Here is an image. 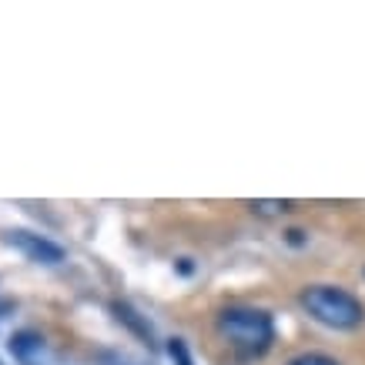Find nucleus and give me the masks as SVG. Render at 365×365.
<instances>
[{"mask_svg": "<svg viewBox=\"0 0 365 365\" xmlns=\"http://www.w3.org/2000/svg\"><path fill=\"white\" fill-rule=\"evenodd\" d=\"M218 332L228 339V345L238 355L255 359V355H265L272 349V342H275V322L262 309L232 305V309H222V315H218Z\"/></svg>", "mask_w": 365, "mask_h": 365, "instance_id": "1", "label": "nucleus"}, {"mask_svg": "<svg viewBox=\"0 0 365 365\" xmlns=\"http://www.w3.org/2000/svg\"><path fill=\"white\" fill-rule=\"evenodd\" d=\"M299 302L312 319L329 325V329H359L365 322V305L355 299L352 292H345V288L309 285L302 288Z\"/></svg>", "mask_w": 365, "mask_h": 365, "instance_id": "2", "label": "nucleus"}, {"mask_svg": "<svg viewBox=\"0 0 365 365\" xmlns=\"http://www.w3.org/2000/svg\"><path fill=\"white\" fill-rule=\"evenodd\" d=\"M11 245H17L27 258L34 262H44V265H57V262H64V248L54 242H47L41 235H31V232H11Z\"/></svg>", "mask_w": 365, "mask_h": 365, "instance_id": "3", "label": "nucleus"}, {"mask_svg": "<svg viewBox=\"0 0 365 365\" xmlns=\"http://www.w3.org/2000/svg\"><path fill=\"white\" fill-rule=\"evenodd\" d=\"M11 349L21 355V359H31L34 352H41V335H34V332H17V335L11 339Z\"/></svg>", "mask_w": 365, "mask_h": 365, "instance_id": "4", "label": "nucleus"}, {"mask_svg": "<svg viewBox=\"0 0 365 365\" xmlns=\"http://www.w3.org/2000/svg\"><path fill=\"white\" fill-rule=\"evenodd\" d=\"M248 208L262 218H275V215H285L292 211V201H248Z\"/></svg>", "mask_w": 365, "mask_h": 365, "instance_id": "5", "label": "nucleus"}, {"mask_svg": "<svg viewBox=\"0 0 365 365\" xmlns=\"http://www.w3.org/2000/svg\"><path fill=\"white\" fill-rule=\"evenodd\" d=\"M114 312H118V319L128 322V325H131V329H134L138 335H144V339H151V329H148V325H144V322L138 319V315H134L131 305H121V302H118V305H114Z\"/></svg>", "mask_w": 365, "mask_h": 365, "instance_id": "6", "label": "nucleus"}, {"mask_svg": "<svg viewBox=\"0 0 365 365\" xmlns=\"http://www.w3.org/2000/svg\"><path fill=\"white\" fill-rule=\"evenodd\" d=\"M288 365H339L332 359V355H322V352H302V355H295Z\"/></svg>", "mask_w": 365, "mask_h": 365, "instance_id": "7", "label": "nucleus"}, {"mask_svg": "<svg viewBox=\"0 0 365 365\" xmlns=\"http://www.w3.org/2000/svg\"><path fill=\"white\" fill-rule=\"evenodd\" d=\"M168 352L175 355V362H178V365H195V362H191V355H188V349H185V342H181V339H175V342L168 345Z\"/></svg>", "mask_w": 365, "mask_h": 365, "instance_id": "8", "label": "nucleus"}, {"mask_svg": "<svg viewBox=\"0 0 365 365\" xmlns=\"http://www.w3.org/2000/svg\"><path fill=\"white\" fill-rule=\"evenodd\" d=\"M288 242H292V245H302V232H299V228H292V232H288Z\"/></svg>", "mask_w": 365, "mask_h": 365, "instance_id": "9", "label": "nucleus"}]
</instances>
